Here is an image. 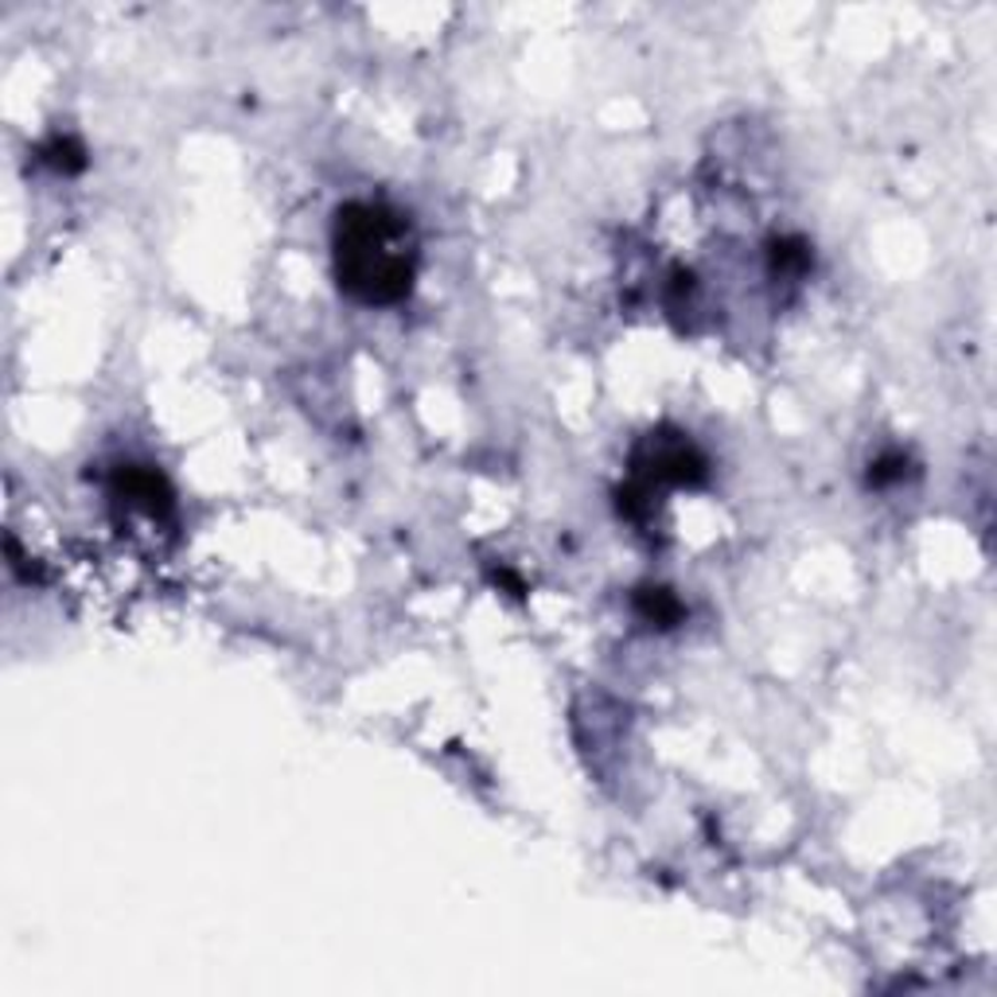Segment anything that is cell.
I'll use <instances>...</instances> for the list:
<instances>
[{"label": "cell", "mask_w": 997, "mask_h": 997, "mask_svg": "<svg viewBox=\"0 0 997 997\" xmlns=\"http://www.w3.org/2000/svg\"><path fill=\"white\" fill-rule=\"evenodd\" d=\"M904 476H908V456L904 453H884L877 464H869V484L873 487L900 484Z\"/></svg>", "instance_id": "cell-7"}, {"label": "cell", "mask_w": 997, "mask_h": 997, "mask_svg": "<svg viewBox=\"0 0 997 997\" xmlns=\"http://www.w3.org/2000/svg\"><path fill=\"white\" fill-rule=\"evenodd\" d=\"M43 165H51L55 172L63 176H75L86 168V149L78 145L75 137H63V132H55L51 140H43V149H40Z\"/></svg>", "instance_id": "cell-6"}, {"label": "cell", "mask_w": 997, "mask_h": 997, "mask_svg": "<svg viewBox=\"0 0 997 997\" xmlns=\"http://www.w3.org/2000/svg\"><path fill=\"white\" fill-rule=\"evenodd\" d=\"M767 262H772V277L799 280L810 269V246L803 238H775L767 250Z\"/></svg>", "instance_id": "cell-4"}, {"label": "cell", "mask_w": 997, "mask_h": 997, "mask_svg": "<svg viewBox=\"0 0 997 997\" xmlns=\"http://www.w3.org/2000/svg\"><path fill=\"white\" fill-rule=\"evenodd\" d=\"M709 471L706 456L698 453L690 437L682 433H651L644 437V445L635 448V479L627 491H619V507L632 515L635 503H647L655 484H675V487H690L701 484Z\"/></svg>", "instance_id": "cell-2"}, {"label": "cell", "mask_w": 997, "mask_h": 997, "mask_svg": "<svg viewBox=\"0 0 997 997\" xmlns=\"http://www.w3.org/2000/svg\"><path fill=\"white\" fill-rule=\"evenodd\" d=\"M331 269L343 297L363 308H394L417 280L413 223L386 203L351 199L331 223Z\"/></svg>", "instance_id": "cell-1"}, {"label": "cell", "mask_w": 997, "mask_h": 997, "mask_svg": "<svg viewBox=\"0 0 997 997\" xmlns=\"http://www.w3.org/2000/svg\"><path fill=\"white\" fill-rule=\"evenodd\" d=\"M635 612L651 627H675L682 619V601L670 588H639L635 593Z\"/></svg>", "instance_id": "cell-5"}, {"label": "cell", "mask_w": 997, "mask_h": 997, "mask_svg": "<svg viewBox=\"0 0 997 997\" xmlns=\"http://www.w3.org/2000/svg\"><path fill=\"white\" fill-rule=\"evenodd\" d=\"M114 499L125 511H140L149 519L172 515V487L149 464H121L114 476Z\"/></svg>", "instance_id": "cell-3"}]
</instances>
